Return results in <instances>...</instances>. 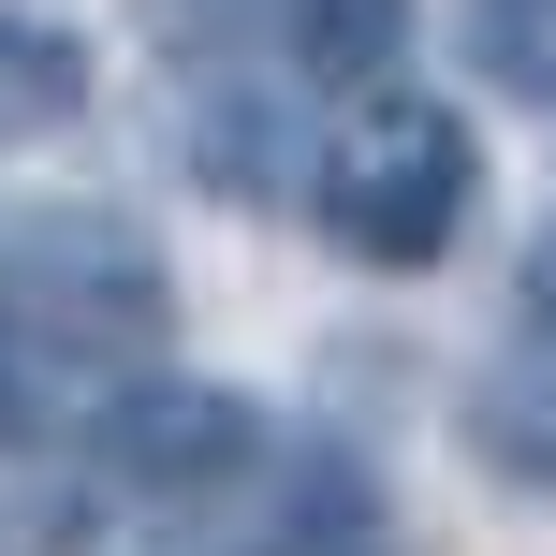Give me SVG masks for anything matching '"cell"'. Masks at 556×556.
<instances>
[{
    "instance_id": "cell-1",
    "label": "cell",
    "mask_w": 556,
    "mask_h": 556,
    "mask_svg": "<svg viewBox=\"0 0 556 556\" xmlns=\"http://www.w3.org/2000/svg\"><path fill=\"white\" fill-rule=\"evenodd\" d=\"M307 191H323V235L352 264H440L454 220H469V191H483V162H469V117L454 103H366L323 147Z\"/></svg>"
},
{
    "instance_id": "cell-2",
    "label": "cell",
    "mask_w": 556,
    "mask_h": 556,
    "mask_svg": "<svg viewBox=\"0 0 556 556\" xmlns=\"http://www.w3.org/2000/svg\"><path fill=\"white\" fill-rule=\"evenodd\" d=\"M0 307H15L29 366L45 352L132 366L147 337H162V264H147L117 220H29V235H0Z\"/></svg>"
},
{
    "instance_id": "cell-3",
    "label": "cell",
    "mask_w": 556,
    "mask_h": 556,
    "mask_svg": "<svg viewBox=\"0 0 556 556\" xmlns=\"http://www.w3.org/2000/svg\"><path fill=\"white\" fill-rule=\"evenodd\" d=\"M88 454H103V483H132V498H235V483L264 469V410L235 381H191V366H132V381L88 410Z\"/></svg>"
},
{
    "instance_id": "cell-4",
    "label": "cell",
    "mask_w": 556,
    "mask_h": 556,
    "mask_svg": "<svg viewBox=\"0 0 556 556\" xmlns=\"http://www.w3.org/2000/svg\"><path fill=\"white\" fill-rule=\"evenodd\" d=\"M410 45V0H278V59L307 88H381Z\"/></svg>"
},
{
    "instance_id": "cell-5",
    "label": "cell",
    "mask_w": 556,
    "mask_h": 556,
    "mask_svg": "<svg viewBox=\"0 0 556 556\" xmlns=\"http://www.w3.org/2000/svg\"><path fill=\"white\" fill-rule=\"evenodd\" d=\"M88 117V45L59 15H0V147H45Z\"/></svg>"
},
{
    "instance_id": "cell-6",
    "label": "cell",
    "mask_w": 556,
    "mask_h": 556,
    "mask_svg": "<svg viewBox=\"0 0 556 556\" xmlns=\"http://www.w3.org/2000/svg\"><path fill=\"white\" fill-rule=\"evenodd\" d=\"M352 542H366V469H352V454H293V469H278L264 556H352Z\"/></svg>"
},
{
    "instance_id": "cell-7",
    "label": "cell",
    "mask_w": 556,
    "mask_h": 556,
    "mask_svg": "<svg viewBox=\"0 0 556 556\" xmlns=\"http://www.w3.org/2000/svg\"><path fill=\"white\" fill-rule=\"evenodd\" d=\"M469 74L513 103H556V0H469Z\"/></svg>"
},
{
    "instance_id": "cell-8",
    "label": "cell",
    "mask_w": 556,
    "mask_h": 556,
    "mask_svg": "<svg viewBox=\"0 0 556 556\" xmlns=\"http://www.w3.org/2000/svg\"><path fill=\"white\" fill-rule=\"evenodd\" d=\"M29 425V337H15V307H0V440Z\"/></svg>"
}]
</instances>
